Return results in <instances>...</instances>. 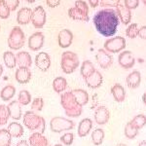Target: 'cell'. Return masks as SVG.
<instances>
[{
  "label": "cell",
  "instance_id": "ab89813d",
  "mask_svg": "<svg viewBox=\"0 0 146 146\" xmlns=\"http://www.w3.org/2000/svg\"><path fill=\"white\" fill-rule=\"evenodd\" d=\"M73 140H74V135L72 133H66L60 137V141L66 146L71 145Z\"/></svg>",
  "mask_w": 146,
  "mask_h": 146
},
{
  "label": "cell",
  "instance_id": "f1b7e54d",
  "mask_svg": "<svg viewBox=\"0 0 146 146\" xmlns=\"http://www.w3.org/2000/svg\"><path fill=\"white\" fill-rule=\"evenodd\" d=\"M67 88V81L63 77H56L53 81V89L56 93L60 94L66 90Z\"/></svg>",
  "mask_w": 146,
  "mask_h": 146
},
{
  "label": "cell",
  "instance_id": "f35d334b",
  "mask_svg": "<svg viewBox=\"0 0 146 146\" xmlns=\"http://www.w3.org/2000/svg\"><path fill=\"white\" fill-rule=\"evenodd\" d=\"M10 9L6 3V0H0V19H8L10 17Z\"/></svg>",
  "mask_w": 146,
  "mask_h": 146
},
{
  "label": "cell",
  "instance_id": "e0dca14e",
  "mask_svg": "<svg viewBox=\"0 0 146 146\" xmlns=\"http://www.w3.org/2000/svg\"><path fill=\"white\" fill-rule=\"evenodd\" d=\"M58 45L60 48H68L73 41V33L69 29H62L58 33Z\"/></svg>",
  "mask_w": 146,
  "mask_h": 146
},
{
  "label": "cell",
  "instance_id": "4316f807",
  "mask_svg": "<svg viewBox=\"0 0 146 146\" xmlns=\"http://www.w3.org/2000/svg\"><path fill=\"white\" fill-rule=\"evenodd\" d=\"M7 131H9V133L11 135L12 137L15 138H20L21 136H23V133H25L23 127L20 123H17V122H13V123L9 125Z\"/></svg>",
  "mask_w": 146,
  "mask_h": 146
},
{
  "label": "cell",
  "instance_id": "30bf717a",
  "mask_svg": "<svg viewBox=\"0 0 146 146\" xmlns=\"http://www.w3.org/2000/svg\"><path fill=\"white\" fill-rule=\"evenodd\" d=\"M115 8H116L115 12H116L117 16H118L119 21H121L122 23L125 25H129V22H131V10H129V9L124 5L123 2L120 1V0H117V3H116Z\"/></svg>",
  "mask_w": 146,
  "mask_h": 146
},
{
  "label": "cell",
  "instance_id": "c3c4849f",
  "mask_svg": "<svg viewBox=\"0 0 146 146\" xmlns=\"http://www.w3.org/2000/svg\"><path fill=\"white\" fill-rule=\"evenodd\" d=\"M16 146H29V144H28V142L27 140H20L17 144H16Z\"/></svg>",
  "mask_w": 146,
  "mask_h": 146
},
{
  "label": "cell",
  "instance_id": "5b68a950",
  "mask_svg": "<svg viewBox=\"0 0 146 146\" xmlns=\"http://www.w3.org/2000/svg\"><path fill=\"white\" fill-rule=\"evenodd\" d=\"M79 58L77 54L73 52L67 51L63 52L62 55V62H60V66H62V71L66 74H71L76 70V68L79 66Z\"/></svg>",
  "mask_w": 146,
  "mask_h": 146
},
{
  "label": "cell",
  "instance_id": "8fae6325",
  "mask_svg": "<svg viewBox=\"0 0 146 146\" xmlns=\"http://www.w3.org/2000/svg\"><path fill=\"white\" fill-rule=\"evenodd\" d=\"M96 60L98 65L103 69H108L113 63V58L104 49H100L96 55Z\"/></svg>",
  "mask_w": 146,
  "mask_h": 146
},
{
  "label": "cell",
  "instance_id": "8d00e7d4",
  "mask_svg": "<svg viewBox=\"0 0 146 146\" xmlns=\"http://www.w3.org/2000/svg\"><path fill=\"white\" fill-rule=\"evenodd\" d=\"M10 118L7 106L3 104H0V126H4L8 123V120Z\"/></svg>",
  "mask_w": 146,
  "mask_h": 146
},
{
  "label": "cell",
  "instance_id": "816d5d0a",
  "mask_svg": "<svg viewBox=\"0 0 146 146\" xmlns=\"http://www.w3.org/2000/svg\"><path fill=\"white\" fill-rule=\"evenodd\" d=\"M2 73H3V67H2L1 63H0V76L2 75Z\"/></svg>",
  "mask_w": 146,
  "mask_h": 146
},
{
  "label": "cell",
  "instance_id": "5bb4252c",
  "mask_svg": "<svg viewBox=\"0 0 146 146\" xmlns=\"http://www.w3.org/2000/svg\"><path fill=\"white\" fill-rule=\"evenodd\" d=\"M85 80V83L90 89H98L102 84V75L98 70H95L93 73H91L89 76H87Z\"/></svg>",
  "mask_w": 146,
  "mask_h": 146
},
{
  "label": "cell",
  "instance_id": "603a6c76",
  "mask_svg": "<svg viewBox=\"0 0 146 146\" xmlns=\"http://www.w3.org/2000/svg\"><path fill=\"white\" fill-rule=\"evenodd\" d=\"M126 82H127V85H128L129 88H131V89L138 88L140 85V82H141L140 72L137 71V70H135V71L129 73L128 76H127Z\"/></svg>",
  "mask_w": 146,
  "mask_h": 146
},
{
  "label": "cell",
  "instance_id": "ba28073f",
  "mask_svg": "<svg viewBox=\"0 0 146 146\" xmlns=\"http://www.w3.org/2000/svg\"><path fill=\"white\" fill-rule=\"evenodd\" d=\"M104 50L107 53H119L126 47V39L122 36H116L104 42Z\"/></svg>",
  "mask_w": 146,
  "mask_h": 146
},
{
  "label": "cell",
  "instance_id": "277c9868",
  "mask_svg": "<svg viewBox=\"0 0 146 146\" xmlns=\"http://www.w3.org/2000/svg\"><path fill=\"white\" fill-rule=\"evenodd\" d=\"M68 16L74 21L80 22H89V6L85 1H76L74 7L68 10Z\"/></svg>",
  "mask_w": 146,
  "mask_h": 146
},
{
  "label": "cell",
  "instance_id": "681fc988",
  "mask_svg": "<svg viewBox=\"0 0 146 146\" xmlns=\"http://www.w3.org/2000/svg\"><path fill=\"white\" fill-rule=\"evenodd\" d=\"M138 146H146V141L145 140H142L139 143V144H138Z\"/></svg>",
  "mask_w": 146,
  "mask_h": 146
},
{
  "label": "cell",
  "instance_id": "44dd1931",
  "mask_svg": "<svg viewBox=\"0 0 146 146\" xmlns=\"http://www.w3.org/2000/svg\"><path fill=\"white\" fill-rule=\"evenodd\" d=\"M29 145L30 146H51L47 137L42 133H34L29 136Z\"/></svg>",
  "mask_w": 146,
  "mask_h": 146
},
{
  "label": "cell",
  "instance_id": "8992f818",
  "mask_svg": "<svg viewBox=\"0 0 146 146\" xmlns=\"http://www.w3.org/2000/svg\"><path fill=\"white\" fill-rule=\"evenodd\" d=\"M25 36L20 27H15L11 30L8 37V46L12 50H20L25 46Z\"/></svg>",
  "mask_w": 146,
  "mask_h": 146
},
{
  "label": "cell",
  "instance_id": "f907efd6",
  "mask_svg": "<svg viewBox=\"0 0 146 146\" xmlns=\"http://www.w3.org/2000/svg\"><path fill=\"white\" fill-rule=\"evenodd\" d=\"M142 101L144 103H146V94H143V96H142Z\"/></svg>",
  "mask_w": 146,
  "mask_h": 146
},
{
  "label": "cell",
  "instance_id": "7a4b0ae2",
  "mask_svg": "<svg viewBox=\"0 0 146 146\" xmlns=\"http://www.w3.org/2000/svg\"><path fill=\"white\" fill-rule=\"evenodd\" d=\"M60 104L68 117H79L83 113V107L77 103L71 92H65L60 96Z\"/></svg>",
  "mask_w": 146,
  "mask_h": 146
},
{
  "label": "cell",
  "instance_id": "2e32d148",
  "mask_svg": "<svg viewBox=\"0 0 146 146\" xmlns=\"http://www.w3.org/2000/svg\"><path fill=\"white\" fill-rule=\"evenodd\" d=\"M110 112L105 106H98L95 111V120L98 125H105L109 121Z\"/></svg>",
  "mask_w": 146,
  "mask_h": 146
},
{
  "label": "cell",
  "instance_id": "6da1fadb",
  "mask_svg": "<svg viewBox=\"0 0 146 146\" xmlns=\"http://www.w3.org/2000/svg\"><path fill=\"white\" fill-rule=\"evenodd\" d=\"M93 21L96 31L104 37H111L116 33L120 23L116 12L111 8L98 11Z\"/></svg>",
  "mask_w": 146,
  "mask_h": 146
},
{
  "label": "cell",
  "instance_id": "3957f363",
  "mask_svg": "<svg viewBox=\"0 0 146 146\" xmlns=\"http://www.w3.org/2000/svg\"><path fill=\"white\" fill-rule=\"evenodd\" d=\"M23 125L29 131H33L35 133H39L43 135L46 129L45 119L42 116H39L33 111H27L23 115Z\"/></svg>",
  "mask_w": 146,
  "mask_h": 146
},
{
  "label": "cell",
  "instance_id": "d6a6232c",
  "mask_svg": "<svg viewBox=\"0 0 146 146\" xmlns=\"http://www.w3.org/2000/svg\"><path fill=\"white\" fill-rule=\"evenodd\" d=\"M129 123L131 124V126H133V128H135L136 129H138V131H139V129H142L143 127L145 126V124H146L145 115H143V114L136 115V116L133 120H131Z\"/></svg>",
  "mask_w": 146,
  "mask_h": 146
},
{
  "label": "cell",
  "instance_id": "bcb514c9",
  "mask_svg": "<svg viewBox=\"0 0 146 146\" xmlns=\"http://www.w3.org/2000/svg\"><path fill=\"white\" fill-rule=\"evenodd\" d=\"M60 1H58V0H48L47 1V5L51 7V8H56V7L60 6Z\"/></svg>",
  "mask_w": 146,
  "mask_h": 146
},
{
  "label": "cell",
  "instance_id": "d6986e66",
  "mask_svg": "<svg viewBox=\"0 0 146 146\" xmlns=\"http://www.w3.org/2000/svg\"><path fill=\"white\" fill-rule=\"evenodd\" d=\"M7 109H8L9 115L12 119L14 120H20L21 117L23 115V111H22V105L20 104L18 100H13L11 101L10 103L7 106Z\"/></svg>",
  "mask_w": 146,
  "mask_h": 146
},
{
  "label": "cell",
  "instance_id": "4dcf8cb0",
  "mask_svg": "<svg viewBox=\"0 0 146 146\" xmlns=\"http://www.w3.org/2000/svg\"><path fill=\"white\" fill-rule=\"evenodd\" d=\"M3 60L5 62V65L8 68H15L17 65V62H16V56L14 55V53H12L10 51H7L3 54Z\"/></svg>",
  "mask_w": 146,
  "mask_h": 146
},
{
  "label": "cell",
  "instance_id": "52a82bcc",
  "mask_svg": "<svg viewBox=\"0 0 146 146\" xmlns=\"http://www.w3.org/2000/svg\"><path fill=\"white\" fill-rule=\"evenodd\" d=\"M50 127L54 133H62L63 131H70L75 127L74 122L63 117H54L50 122Z\"/></svg>",
  "mask_w": 146,
  "mask_h": 146
},
{
  "label": "cell",
  "instance_id": "7c38bea8",
  "mask_svg": "<svg viewBox=\"0 0 146 146\" xmlns=\"http://www.w3.org/2000/svg\"><path fill=\"white\" fill-rule=\"evenodd\" d=\"M118 62L120 66L124 69H129L135 65V60L131 51H124L118 56Z\"/></svg>",
  "mask_w": 146,
  "mask_h": 146
},
{
  "label": "cell",
  "instance_id": "83f0119b",
  "mask_svg": "<svg viewBox=\"0 0 146 146\" xmlns=\"http://www.w3.org/2000/svg\"><path fill=\"white\" fill-rule=\"evenodd\" d=\"M16 94V88L13 85H7L1 90L0 93V96H1L2 100L4 101H8L13 98V96Z\"/></svg>",
  "mask_w": 146,
  "mask_h": 146
},
{
  "label": "cell",
  "instance_id": "f5cc1de1",
  "mask_svg": "<svg viewBox=\"0 0 146 146\" xmlns=\"http://www.w3.org/2000/svg\"><path fill=\"white\" fill-rule=\"evenodd\" d=\"M116 146H128L127 144H124V143H119V144H117Z\"/></svg>",
  "mask_w": 146,
  "mask_h": 146
},
{
  "label": "cell",
  "instance_id": "836d02e7",
  "mask_svg": "<svg viewBox=\"0 0 146 146\" xmlns=\"http://www.w3.org/2000/svg\"><path fill=\"white\" fill-rule=\"evenodd\" d=\"M12 136L5 129H0V146H11Z\"/></svg>",
  "mask_w": 146,
  "mask_h": 146
},
{
  "label": "cell",
  "instance_id": "ee69618b",
  "mask_svg": "<svg viewBox=\"0 0 146 146\" xmlns=\"http://www.w3.org/2000/svg\"><path fill=\"white\" fill-rule=\"evenodd\" d=\"M117 3V0L116 1H111V0H102V1H100V4L101 7H115L116 6Z\"/></svg>",
  "mask_w": 146,
  "mask_h": 146
},
{
  "label": "cell",
  "instance_id": "db71d44e",
  "mask_svg": "<svg viewBox=\"0 0 146 146\" xmlns=\"http://www.w3.org/2000/svg\"><path fill=\"white\" fill-rule=\"evenodd\" d=\"M54 146H62V144H56V145H54Z\"/></svg>",
  "mask_w": 146,
  "mask_h": 146
},
{
  "label": "cell",
  "instance_id": "b9f144b4",
  "mask_svg": "<svg viewBox=\"0 0 146 146\" xmlns=\"http://www.w3.org/2000/svg\"><path fill=\"white\" fill-rule=\"evenodd\" d=\"M123 3L129 10L136 9L138 7V5H139V1H137V0H125Z\"/></svg>",
  "mask_w": 146,
  "mask_h": 146
},
{
  "label": "cell",
  "instance_id": "7bdbcfd3",
  "mask_svg": "<svg viewBox=\"0 0 146 146\" xmlns=\"http://www.w3.org/2000/svg\"><path fill=\"white\" fill-rule=\"evenodd\" d=\"M6 3L8 5L10 11H15L20 5V1L19 0H6Z\"/></svg>",
  "mask_w": 146,
  "mask_h": 146
},
{
  "label": "cell",
  "instance_id": "d4e9b609",
  "mask_svg": "<svg viewBox=\"0 0 146 146\" xmlns=\"http://www.w3.org/2000/svg\"><path fill=\"white\" fill-rule=\"evenodd\" d=\"M72 93L73 96H74L75 100L77 101V103L80 105V106L83 107L84 105H86L89 101V95L85 90H82V89H76V90L70 91Z\"/></svg>",
  "mask_w": 146,
  "mask_h": 146
},
{
  "label": "cell",
  "instance_id": "7dc6e473",
  "mask_svg": "<svg viewBox=\"0 0 146 146\" xmlns=\"http://www.w3.org/2000/svg\"><path fill=\"white\" fill-rule=\"evenodd\" d=\"M89 4L91 5V7L96 8V7H98L100 5V1H98V0H90V1H89Z\"/></svg>",
  "mask_w": 146,
  "mask_h": 146
},
{
  "label": "cell",
  "instance_id": "cb8c5ba5",
  "mask_svg": "<svg viewBox=\"0 0 146 146\" xmlns=\"http://www.w3.org/2000/svg\"><path fill=\"white\" fill-rule=\"evenodd\" d=\"M93 128V121L89 118L83 119L79 123L78 126V135L80 137H85L90 133L91 129Z\"/></svg>",
  "mask_w": 146,
  "mask_h": 146
},
{
  "label": "cell",
  "instance_id": "ffe728a7",
  "mask_svg": "<svg viewBox=\"0 0 146 146\" xmlns=\"http://www.w3.org/2000/svg\"><path fill=\"white\" fill-rule=\"evenodd\" d=\"M15 77L20 84H27L31 79V72L27 67H19L16 71Z\"/></svg>",
  "mask_w": 146,
  "mask_h": 146
},
{
  "label": "cell",
  "instance_id": "484cf974",
  "mask_svg": "<svg viewBox=\"0 0 146 146\" xmlns=\"http://www.w3.org/2000/svg\"><path fill=\"white\" fill-rule=\"evenodd\" d=\"M111 94L117 102H123L126 98V91H125L124 87L120 84H115L114 86H112Z\"/></svg>",
  "mask_w": 146,
  "mask_h": 146
},
{
  "label": "cell",
  "instance_id": "d590c367",
  "mask_svg": "<svg viewBox=\"0 0 146 146\" xmlns=\"http://www.w3.org/2000/svg\"><path fill=\"white\" fill-rule=\"evenodd\" d=\"M137 135H138V129L133 128L129 122L127 123V125L125 126V135H126V137L129 138V139H133V138L136 137Z\"/></svg>",
  "mask_w": 146,
  "mask_h": 146
},
{
  "label": "cell",
  "instance_id": "4fadbf2b",
  "mask_svg": "<svg viewBox=\"0 0 146 146\" xmlns=\"http://www.w3.org/2000/svg\"><path fill=\"white\" fill-rule=\"evenodd\" d=\"M45 36L42 32H35L28 38V48L31 51H38L43 47Z\"/></svg>",
  "mask_w": 146,
  "mask_h": 146
},
{
  "label": "cell",
  "instance_id": "ac0fdd59",
  "mask_svg": "<svg viewBox=\"0 0 146 146\" xmlns=\"http://www.w3.org/2000/svg\"><path fill=\"white\" fill-rule=\"evenodd\" d=\"M32 10L28 7H23L17 14V22L19 25H28L31 21Z\"/></svg>",
  "mask_w": 146,
  "mask_h": 146
},
{
  "label": "cell",
  "instance_id": "e575fe53",
  "mask_svg": "<svg viewBox=\"0 0 146 146\" xmlns=\"http://www.w3.org/2000/svg\"><path fill=\"white\" fill-rule=\"evenodd\" d=\"M18 101L20 102L21 105H28L31 102V95L28 91H21L19 94Z\"/></svg>",
  "mask_w": 146,
  "mask_h": 146
},
{
  "label": "cell",
  "instance_id": "f546056e",
  "mask_svg": "<svg viewBox=\"0 0 146 146\" xmlns=\"http://www.w3.org/2000/svg\"><path fill=\"white\" fill-rule=\"evenodd\" d=\"M95 70H96V68H95V65H94L93 62H90V60H85L81 65L80 73H81L82 77L85 79L87 76H89L91 73H93L94 71H95Z\"/></svg>",
  "mask_w": 146,
  "mask_h": 146
},
{
  "label": "cell",
  "instance_id": "1f68e13d",
  "mask_svg": "<svg viewBox=\"0 0 146 146\" xmlns=\"http://www.w3.org/2000/svg\"><path fill=\"white\" fill-rule=\"evenodd\" d=\"M104 131L102 129H96L92 133V140L93 143L96 146H100L103 142V138H104Z\"/></svg>",
  "mask_w": 146,
  "mask_h": 146
},
{
  "label": "cell",
  "instance_id": "7402d4cb",
  "mask_svg": "<svg viewBox=\"0 0 146 146\" xmlns=\"http://www.w3.org/2000/svg\"><path fill=\"white\" fill-rule=\"evenodd\" d=\"M16 62L19 67H27L29 68L32 64V58L31 56L27 52H20L16 56Z\"/></svg>",
  "mask_w": 146,
  "mask_h": 146
},
{
  "label": "cell",
  "instance_id": "f6af8a7d",
  "mask_svg": "<svg viewBox=\"0 0 146 146\" xmlns=\"http://www.w3.org/2000/svg\"><path fill=\"white\" fill-rule=\"evenodd\" d=\"M137 36H139L141 39H146V27L143 25L138 29V33Z\"/></svg>",
  "mask_w": 146,
  "mask_h": 146
},
{
  "label": "cell",
  "instance_id": "9a60e30c",
  "mask_svg": "<svg viewBox=\"0 0 146 146\" xmlns=\"http://www.w3.org/2000/svg\"><path fill=\"white\" fill-rule=\"evenodd\" d=\"M35 65L37 68H39L41 71H48L51 66V58L50 56L47 53H39L35 56Z\"/></svg>",
  "mask_w": 146,
  "mask_h": 146
},
{
  "label": "cell",
  "instance_id": "9c48e42d",
  "mask_svg": "<svg viewBox=\"0 0 146 146\" xmlns=\"http://www.w3.org/2000/svg\"><path fill=\"white\" fill-rule=\"evenodd\" d=\"M35 28H42L46 23V12L42 6H36L32 10L31 21Z\"/></svg>",
  "mask_w": 146,
  "mask_h": 146
},
{
  "label": "cell",
  "instance_id": "74e56055",
  "mask_svg": "<svg viewBox=\"0 0 146 146\" xmlns=\"http://www.w3.org/2000/svg\"><path fill=\"white\" fill-rule=\"evenodd\" d=\"M138 25L137 23H131L129 25V27L126 29V35L131 39H135L137 37V33H138Z\"/></svg>",
  "mask_w": 146,
  "mask_h": 146
},
{
  "label": "cell",
  "instance_id": "60d3db41",
  "mask_svg": "<svg viewBox=\"0 0 146 146\" xmlns=\"http://www.w3.org/2000/svg\"><path fill=\"white\" fill-rule=\"evenodd\" d=\"M43 106H44V100L41 98H35L31 103V108L33 110H36V111H41L43 109Z\"/></svg>",
  "mask_w": 146,
  "mask_h": 146
}]
</instances>
